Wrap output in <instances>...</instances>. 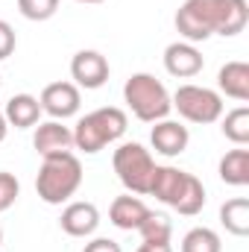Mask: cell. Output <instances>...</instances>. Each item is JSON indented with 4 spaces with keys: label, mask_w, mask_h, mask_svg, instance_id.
Masks as SVG:
<instances>
[{
    "label": "cell",
    "mask_w": 249,
    "mask_h": 252,
    "mask_svg": "<svg viewBox=\"0 0 249 252\" xmlns=\"http://www.w3.org/2000/svg\"><path fill=\"white\" fill-rule=\"evenodd\" d=\"M38 103H41V112L50 115V121H67V118L79 115L82 94L73 82H50V85H44Z\"/></svg>",
    "instance_id": "8"
},
{
    "label": "cell",
    "mask_w": 249,
    "mask_h": 252,
    "mask_svg": "<svg viewBox=\"0 0 249 252\" xmlns=\"http://www.w3.org/2000/svg\"><path fill=\"white\" fill-rule=\"evenodd\" d=\"M217 88L238 100V103H247L249 100V64L247 62H226L217 73Z\"/></svg>",
    "instance_id": "16"
},
{
    "label": "cell",
    "mask_w": 249,
    "mask_h": 252,
    "mask_svg": "<svg viewBox=\"0 0 249 252\" xmlns=\"http://www.w3.org/2000/svg\"><path fill=\"white\" fill-rule=\"evenodd\" d=\"M217 173L226 185L232 188H244L249 185V150L247 147H238V150H229L220 164H217Z\"/></svg>",
    "instance_id": "17"
},
{
    "label": "cell",
    "mask_w": 249,
    "mask_h": 252,
    "mask_svg": "<svg viewBox=\"0 0 249 252\" xmlns=\"http://www.w3.org/2000/svg\"><path fill=\"white\" fill-rule=\"evenodd\" d=\"M59 226H62L64 235H70V238H88L100 226V211H97L94 202H85V199L67 202L62 217H59Z\"/></svg>",
    "instance_id": "12"
},
{
    "label": "cell",
    "mask_w": 249,
    "mask_h": 252,
    "mask_svg": "<svg viewBox=\"0 0 249 252\" xmlns=\"http://www.w3.org/2000/svg\"><path fill=\"white\" fill-rule=\"evenodd\" d=\"M15 44H18V38H15L12 24L0 18V59H9V56L15 53Z\"/></svg>",
    "instance_id": "25"
},
{
    "label": "cell",
    "mask_w": 249,
    "mask_h": 252,
    "mask_svg": "<svg viewBox=\"0 0 249 252\" xmlns=\"http://www.w3.org/2000/svg\"><path fill=\"white\" fill-rule=\"evenodd\" d=\"M220 223L226 226V232H232L235 238H247L249 235V199L247 196H232L220 205Z\"/></svg>",
    "instance_id": "18"
},
{
    "label": "cell",
    "mask_w": 249,
    "mask_h": 252,
    "mask_svg": "<svg viewBox=\"0 0 249 252\" xmlns=\"http://www.w3.org/2000/svg\"><path fill=\"white\" fill-rule=\"evenodd\" d=\"M82 185V161L73 153H56L41 158L35 190L47 205H62L67 202Z\"/></svg>",
    "instance_id": "3"
},
{
    "label": "cell",
    "mask_w": 249,
    "mask_h": 252,
    "mask_svg": "<svg viewBox=\"0 0 249 252\" xmlns=\"http://www.w3.org/2000/svg\"><path fill=\"white\" fill-rule=\"evenodd\" d=\"M6 135H9V124H6V118H3V112H0V144L6 141Z\"/></svg>",
    "instance_id": "28"
},
{
    "label": "cell",
    "mask_w": 249,
    "mask_h": 252,
    "mask_svg": "<svg viewBox=\"0 0 249 252\" xmlns=\"http://www.w3.org/2000/svg\"><path fill=\"white\" fill-rule=\"evenodd\" d=\"M124 103L129 106V112L144 121V124H156L164 121L173 112L170 103V91L164 88L161 79H156L153 73H132L124 85Z\"/></svg>",
    "instance_id": "4"
},
{
    "label": "cell",
    "mask_w": 249,
    "mask_h": 252,
    "mask_svg": "<svg viewBox=\"0 0 249 252\" xmlns=\"http://www.w3.org/2000/svg\"><path fill=\"white\" fill-rule=\"evenodd\" d=\"M32 147L41 158L56 156V153H70L73 147V129H67L64 121H44L35 126L32 135Z\"/></svg>",
    "instance_id": "13"
},
{
    "label": "cell",
    "mask_w": 249,
    "mask_h": 252,
    "mask_svg": "<svg viewBox=\"0 0 249 252\" xmlns=\"http://www.w3.org/2000/svg\"><path fill=\"white\" fill-rule=\"evenodd\" d=\"M0 85H3V79H0Z\"/></svg>",
    "instance_id": "31"
},
{
    "label": "cell",
    "mask_w": 249,
    "mask_h": 252,
    "mask_svg": "<svg viewBox=\"0 0 249 252\" xmlns=\"http://www.w3.org/2000/svg\"><path fill=\"white\" fill-rule=\"evenodd\" d=\"M223 135L238 144V147H247L249 144V109L247 106H238L232 112H226L223 118Z\"/></svg>",
    "instance_id": "20"
},
{
    "label": "cell",
    "mask_w": 249,
    "mask_h": 252,
    "mask_svg": "<svg viewBox=\"0 0 249 252\" xmlns=\"http://www.w3.org/2000/svg\"><path fill=\"white\" fill-rule=\"evenodd\" d=\"M249 3L247 0H185L176 12L179 35L196 44L211 35H238L247 30Z\"/></svg>",
    "instance_id": "1"
},
{
    "label": "cell",
    "mask_w": 249,
    "mask_h": 252,
    "mask_svg": "<svg viewBox=\"0 0 249 252\" xmlns=\"http://www.w3.org/2000/svg\"><path fill=\"white\" fill-rule=\"evenodd\" d=\"M135 252H173L170 244H141Z\"/></svg>",
    "instance_id": "27"
},
{
    "label": "cell",
    "mask_w": 249,
    "mask_h": 252,
    "mask_svg": "<svg viewBox=\"0 0 249 252\" xmlns=\"http://www.w3.org/2000/svg\"><path fill=\"white\" fill-rule=\"evenodd\" d=\"M147 214H150V205L141 196H135V193L115 196V202L109 208V220L118 229H124V232H138V226L147 220Z\"/></svg>",
    "instance_id": "14"
},
{
    "label": "cell",
    "mask_w": 249,
    "mask_h": 252,
    "mask_svg": "<svg viewBox=\"0 0 249 252\" xmlns=\"http://www.w3.org/2000/svg\"><path fill=\"white\" fill-rule=\"evenodd\" d=\"M138 235H141V244H170V238H173V223H170L167 214L150 211L147 220L138 226Z\"/></svg>",
    "instance_id": "19"
},
{
    "label": "cell",
    "mask_w": 249,
    "mask_h": 252,
    "mask_svg": "<svg viewBox=\"0 0 249 252\" xmlns=\"http://www.w3.org/2000/svg\"><path fill=\"white\" fill-rule=\"evenodd\" d=\"M76 3H103V0H76Z\"/></svg>",
    "instance_id": "29"
},
{
    "label": "cell",
    "mask_w": 249,
    "mask_h": 252,
    "mask_svg": "<svg viewBox=\"0 0 249 252\" xmlns=\"http://www.w3.org/2000/svg\"><path fill=\"white\" fill-rule=\"evenodd\" d=\"M109 59L100 53V50H79L73 59H70V79L76 88H85V91H97L109 82Z\"/></svg>",
    "instance_id": "7"
},
{
    "label": "cell",
    "mask_w": 249,
    "mask_h": 252,
    "mask_svg": "<svg viewBox=\"0 0 249 252\" xmlns=\"http://www.w3.org/2000/svg\"><path fill=\"white\" fill-rule=\"evenodd\" d=\"M0 247H3V229H0Z\"/></svg>",
    "instance_id": "30"
},
{
    "label": "cell",
    "mask_w": 249,
    "mask_h": 252,
    "mask_svg": "<svg viewBox=\"0 0 249 252\" xmlns=\"http://www.w3.org/2000/svg\"><path fill=\"white\" fill-rule=\"evenodd\" d=\"M170 103L187 124L205 126V124H217L223 118V97L217 91L205 88V85H193V82L179 85L176 94H170Z\"/></svg>",
    "instance_id": "6"
},
{
    "label": "cell",
    "mask_w": 249,
    "mask_h": 252,
    "mask_svg": "<svg viewBox=\"0 0 249 252\" xmlns=\"http://www.w3.org/2000/svg\"><path fill=\"white\" fill-rule=\"evenodd\" d=\"M18 193H21V185H18V179H15L12 173L0 170V214H3L6 208H12V205H15Z\"/></svg>",
    "instance_id": "24"
},
{
    "label": "cell",
    "mask_w": 249,
    "mask_h": 252,
    "mask_svg": "<svg viewBox=\"0 0 249 252\" xmlns=\"http://www.w3.org/2000/svg\"><path fill=\"white\" fill-rule=\"evenodd\" d=\"M205 208V185L196 179V176H190V182H187V190L185 196H182V202H179V214H185V217H193V214H199Z\"/></svg>",
    "instance_id": "22"
},
{
    "label": "cell",
    "mask_w": 249,
    "mask_h": 252,
    "mask_svg": "<svg viewBox=\"0 0 249 252\" xmlns=\"http://www.w3.org/2000/svg\"><path fill=\"white\" fill-rule=\"evenodd\" d=\"M82 252H124V250H121V244L112 241V238H94V241L85 244Z\"/></svg>",
    "instance_id": "26"
},
{
    "label": "cell",
    "mask_w": 249,
    "mask_h": 252,
    "mask_svg": "<svg viewBox=\"0 0 249 252\" xmlns=\"http://www.w3.org/2000/svg\"><path fill=\"white\" fill-rule=\"evenodd\" d=\"M190 176H193V173H185V170H179V167H173V164H158L147 196H156L158 202H164V205H170V208L176 211L179 202H182V196H185V190H187Z\"/></svg>",
    "instance_id": "9"
},
{
    "label": "cell",
    "mask_w": 249,
    "mask_h": 252,
    "mask_svg": "<svg viewBox=\"0 0 249 252\" xmlns=\"http://www.w3.org/2000/svg\"><path fill=\"white\" fill-rule=\"evenodd\" d=\"M112 164H115V173H118L121 185L126 188V193H135V196L150 193V185H153V176H156L158 164H156L153 153L144 144H135V141L121 144L112 156Z\"/></svg>",
    "instance_id": "5"
},
{
    "label": "cell",
    "mask_w": 249,
    "mask_h": 252,
    "mask_svg": "<svg viewBox=\"0 0 249 252\" xmlns=\"http://www.w3.org/2000/svg\"><path fill=\"white\" fill-rule=\"evenodd\" d=\"M182 252H223L220 235L208 226H196L182 238Z\"/></svg>",
    "instance_id": "21"
},
{
    "label": "cell",
    "mask_w": 249,
    "mask_h": 252,
    "mask_svg": "<svg viewBox=\"0 0 249 252\" xmlns=\"http://www.w3.org/2000/svg\"><path fill=\"white\" fill-rule=\"evenodd\" d=\"M126 112L118 106H103L88 112L85 118H79L73 126V147L85 156H97L100 150H106L109 144L121 141L126 135Z\"/></svg>",
    "instance_id": "2"
},
{
    "label": "cell",
    "mask_w": 249,
    "mask_h": 252,
    "mask_svg": "<svg viewBox=\"0 0 249 252\" xmlns=\"http://www.w3.org/2000/svg\"><path fill=\"white\" fill-rule=\"evenodd\" d=\"M41 103H38V97H32V94H15L9 103H6V109H3V118H6V124L15 126V129H30V126H38L41 124Z\"/></svg>",
    "instance_id": "15"
},
{
    "label": "cell",
    "mask_w": 249,
    "mask_h": 252,
    "mask_svg": "<svg viewBox=\"0 0 249 252\" xmlns=\"http://www.w3.org/2000/svg\"><path fill=\"white\" fill-rule=\"evenodd\" d=\"M59 9V0H18V12L27 21H50Z\"/></svg>",
    "instance_id": "23"
},
{
    "label": "cell",
    "mask_w": 249,
    "mask_h": 252,
    "mask_svg": "<svg viewBox=\"0 0 249 252\" xmlns=\"http://www.w3.org/2000/svg\"><path fill=\"white\" fill-rule=\"evenodd\" d=\"M205 67L202 53L196 50V44L190 41H173L164 47V70L176 79H190Z\"/></svg>",
    "instance_id": "11"
},
{
    "label": "cell",
    "mask_w": 249,
    "mask_h": 252,
    "mask_svg": "<svg viewBox=\"0 0 249 252\" xmlns=\"http://www.w3.org/2000/svg\"><path fill=\"white\" fill-rule=\"evenodd\" d=\"M150 144H153V150L158 153V156H164V158H176V156H182L187 150V144H190V132H187V126H182L179 121H156L153 126V132H150Z\"/></svg>",
    "instance_id": "10"
}]
</instances>
